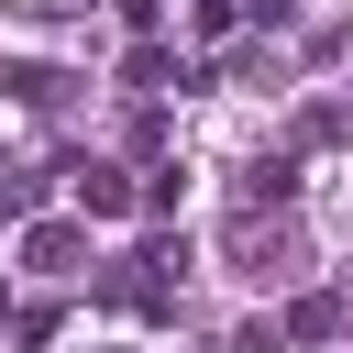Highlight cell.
I'll return each instance as SVG.
<instances>
[{
	"mask_svg": "<svg viewBox=\"0 0 353 353\" xmlns=\"http://www.w3.org/2000/svg\"><path fill=\"white\" fill-rule=\"evenodd\" d=\"M77 210H99V221H121V210H132V188H121L110 165H88V176H77Z\"/></svg>",
	"mask_w": 353,
	"mask_h": 353,
	"instance_id": "obj_1",
	"label": "cell"
}]
</instances>
